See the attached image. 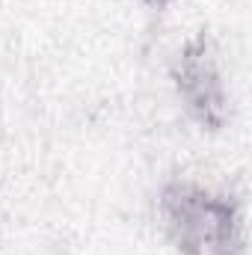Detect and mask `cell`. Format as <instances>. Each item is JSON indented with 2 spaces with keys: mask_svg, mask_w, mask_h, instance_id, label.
Segmentation results:
<instances>
[{
  "mask_svg": "<svg viewBox=\"0 0 252 255\" xmlns=\"http://www.w3.org/2000/svg\"><path fill=\"white\" fill-rule=\"evenodd\" d=\"M160 217L178 255H244V211L235 196L193 181H169L160 190Z\"/></svg>",
  "mask_w": 252,
  "mask_h": 255,
  "instance_id": "obj_1",
  "label": "cell"
},
{
  "mask_svg": "<svg viewBox=\"0 0 252 255\" xmlns=\"http://www.w3.org/2000/svg\"><path fill=\"white\" fill-rule=\"evenodd\" d=\"M169 77L187 116L202 130L217 133L229 125V116H232L229 89L220 71L217 45L208 30H199L181 45V51L169 65Z\"/></svg>",
  "mask_w": 252,
  "mask_h": 255,
  "instance_id": "obj_2",
  "label": "cell"
},
{
  "mask_svg": "<svg viewBox=\"0 0 252 255\" xmlns=\"http://www.w3.org/2000/svg\"><path fill=\"white\" fill-rule=\"evenodd\" d=\"M169 3H175V0H145V6H151V9H157V12H160V9H166Z\"/></svg>",
  "mask_w": 252,
  "mask_h": 255,
  "instance_id": "obj_3",
  "label": "cell"
}]
</instances>
